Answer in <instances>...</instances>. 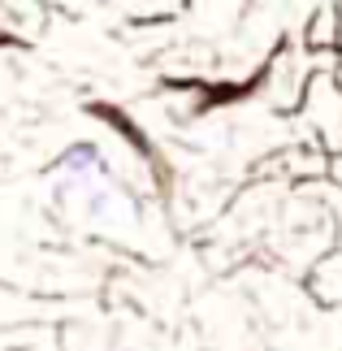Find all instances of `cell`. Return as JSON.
I'll return each instance as SVG.
<instances>
[{
	"label": "cell",
	"instance_id": "6da1fadb",
	"mask_svg": "<svg viewBox=\"0 0 342 351\" xmlns=\"http://www.w3.org/2000/svg\"><path fill=\"white\" fill-rule=\"evenodd\" d=\"M57 165L70 169V173H87V169H100L104 165V152L95 143H74V147H65V152L57 156Z\"/></svg>",
	"mask_w": 342,
	"mask_h": 351
}]
</instances>
